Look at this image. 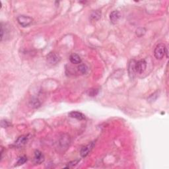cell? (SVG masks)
<instances>
[{"label": "cell", "instance_id": "19", "mask_svg": "<svg viewBox=\"0 0 169 169\" xmlns=\"http://www.w3.org/2000/svg\"><path fill=\"white\" fill-rule=\"evenodd\" d=\"M98 93V90L97 89H94V90H91V93H89L90 96H96Z\"/></svg>", "mask_w": 169, "mask_h": 169}, {"label": "cell", "instance_id": "3", "mask_svg": "<svg viewBox=\"0 0 169 169\" xmlns=\"http://www.w3.org/2000/svg\"><path fill=\"white\" fill-rule=\"evenodd\" d=\"M61 60L60 56L56 52H50L46 56V60L49 64L55 65L60 62Z\"/></svg>", "mask_w": 169, "mask_h": 169}, {"label": "cell", "instance_id": "11", "mask_svg": "<svg viewBox=\"0 0 169 169\" xmlns=\"http://www.w3.org/2000/svg\"><path fill=\"white\" fill-rule=\"evenodd\" d=\"M101 17V11L99 10L94 11L93 12L91 13L90 16V19L92 21H97L98 20H99Z\"/></svg>", "mask_w": 169, "mask_h": 169}, {"label": "cell", "instance_id": "10", "mask_svg": "<svg viewBox=\"0 0 169 169\" xmlns=\"http://www.w3.org/2000/svg\"><path fill=\"white\" fill-rule=\"evenodd\" d=\"M69 116L71 118H75V119H77L79 120H84V118H85V116H84L83 114H82L81 112H76V111L71 112L70 113H69Z\"/></svg>", "mask_w": 169, "mask_h": 169}, {"label": "cell", "instance_id": "6", "mask_svg": "<svg viewBox=\"0 0 169 169\" xmlns=\"http://www.w3.org/2000/svg\"><path fill=\"white\" fill-rule=\"evenodd\" d=\"M29 136H21L19 138H18L17 140L15 141L14 145L15 147H20L24 146L26 143L28 142L29 140Z\"/></svg>", "mask_w": 169, "mask_h": 169}, {"label": "cell", "instance_id": "15", "mask_svg": "<svg viewBox=\"0 0 169 169\" xmlns=\"http://www.w3.org/2000/svg\"><path fill=\"white\" fill-rule=\"evenodd\" d=\"M27 161V157L26 156L20 157L17 162V166H20L25 164Z\"/></svg>", "mask_w": 169, "mask_h": 169}, {"label": "cell", "instance_id": "1", "mask_svg": "<svg viewBox=\"0 0 169 169\" xmlns=\"http://www.w3.org/2000/svg\"><path fill=\"white\" fill-rule=\"evenodd\" d=\"M166 50L167 49H166L165 45L164 44H159L157 45V47L155 48L154 52L155 58L157 60H161V59H163L164 55L166 54Z\"/></svg>", "mask_w": 169, "mask_h": 169}, {"label": "cell", "instance_id": "14", "mask_svg": "<svg viewBox=\"0 0 169 169\" xmlns=\"http://www.w3.org/2000/svg\"><path fill=\"white\" fill-rule=\"evenodd\" d=\"M30 105L33 108H38V106H40V103L38 99H33L30 101Z\"/></svg>", "mask_w": 169, "mask_h": 169}, {"label": "cell", "instance_id": "12", "mask_svg": "<svg viewBox=\"0 0 169 169\" xmlns=\"http://www.w3.org/2000/svg\"><path fill=\"white\" fill-rule=\"evenodd\" d=\"M70 60L72 63L74 64H79L81 62V59L79 55L76 54H73L70 57Z\"/></svg>", "mask_w": 169, "mask_h": 169}, {"label": "cell", "instance_id": "8", "mask_svg": "<svg viewBox=\"0 0 169 169\" xmlns=\"http://www.w3.org/2000/svg\"><path fill=\"white\" fill-rule=\"evenodd\" d=\"M34 161H35V163L37 164H40L43 163L44 161V155L40 152V151L36 150L35 152V157H34Z\"/></svg>", "mask_w": 169, "mask_h": 169}, {"label": "cell", "instance_id": "18", "mask_svg": "<svg viewBox=\"0 0 169 169\" xmlns=\"http://www.w3.org/2000/svg\"><path fill=\"white\" fill-rule=\"evenodd\" d=\"M11 124L7 120H1V125L2 127H8L9 126H10Z\"/></svg>", "mask_w": 169, "mask_h": 169}, {"label": "cell", "instance_id": "7", "mask_svg": "<svg viewBox=\"0 0 169 169\" xmlns=\"http://www.w3.org/2000/svg\"><path fill=\"white\" fill-rule=\"evenodd\" d=\"M94 147V143H90L89 144H88L87 145L84 146L81 148V155L82 157H86L87 155L89 153L91 149H93V147Z\"/></svg>", "mask_w": 169, "mask_h": 169}, {"label": "cell", "instance_id": "4", "mask_svg": "<svg viewBox=\"0 0 169 169\" xmlns=\"http://www.w3.org/2000/svg\"><path fill=\"white\" fill-rule=\"evenodd\" d=\"M137 61L135 60H131L129 62L128 65V74L129 77L131 79H134L136 75V65Z\"/></svg>", "mask_w": 169, "mask_h": 169}, {"label": "cell", "instance_id": "17", "mask_svg": "<svg viewBox=\"0 0 169 169\" xmlns=\"http://www.w3.org/2000/svg\"><path fill=\"white\" fill-rule=\"evenodd\" d=\"M145 33V29H143V28H139L136 31L137 35L139 36V37H140V36H143Z\"/></svg>", "mask_w": 169, "mask_h": 169}, {"label": "cell", "instance_id": "13", "mask_svg": "<svg viewBox=\"0 0 169 169\" xmlns=\"http://www.w3.org/2000/svg\"><path fill=\"white\" fill-rule=\"evenodd\" d=\"M78 70L79 72L82 74H85L87 72L88 67L87 66L84 64H80L78 67Z\"/></svg>", "mask_w": 169, "mask_h": 169}, {"label": "cell", "instance_id": "5", "mask_svg": "<svg viewBox=\"0 0 169 169\" xmlns=\"http://www.w3.org/2000/svg\"><path fill=\"white\" fill-rule=\"evenodd\" d=\"M146 67H147V62L145 60H139L136 62V72L138 73V74H143L145 71Z\"/></svg>", "mask_w": 169, "mask_h": 169}, {"label": "cell", "instance_id": "16", "mask_svg": "<svg viewBox=\"0 0 169 169\" xmlns=\"http://www.w3.org/2000/svg\"><path fill=\"white\" fill-rule=\"evenodd\" d=\"M79 162V160H75L74 161H72V162H70L67 164V165L65 166V168H73L74 166H75L76 164H78V163Z\"/></svg>", "mask_w": 169, "mask_h": 169}, {"label": "cell", "instance_id": "9", "mask_svg": "<svg viewBox=\"0 0 169 169\" xmlns=\"http://www.w3.org/2000/svg\"><path fill=\"white\" fill-rule=\"evenodd\" d=\"M120 18V13L118 11H114L110 15V20L112 24H116Z\"/></svg>", "mask_w": 169, "mask_h": 169}, {"label": "cell", "instance_id": "2", "mask_svg": "<svg viewBox=\"0 0 169 169\" xmlns=\"http://www.w3.org/2000/svg\"><path fill=\"white\" fill-rule=\"evenodd\" d=\"M17 21L21 27H27L33 23V19L29 16L20 15L17 17Z\"/></svg>", "mask_w": 169, "mask_h": 169}]
</instances>
